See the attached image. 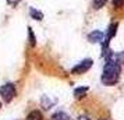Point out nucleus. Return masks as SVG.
<instances>
[{
    "mask_svg": "<svg viewBox=\"0 0 124 120\" xmlns=\"http://www.w3.org/2000/svg\"><path fill=\"white\" fill-rule=\"evenodd\" d=\"M77 120H91V119L88 117V116H79V117H78Z\"/></svg>",
    "mask_w": 124,
    "mask_h": 120,
    "instance_id": "nucleus-14",
    "label": "nucleus"
},
{
    "mask_svg": "<svg viewBox=\"0 0 124 120\" xmlns=\"http://www.w3.org/2000/svg\"><path fill=\"white\" fill-rule=\"evenodd\" d=\"M52 120H74L71 116H68L64 112H56V113L52 116Z\"/></svg>",
    "mask_w": 124,
    "mask_h": 120,
    "instance_id": "nucleus-5",
    "label": "nucleus"
},
{
    "mask_svg": "<svg viewBox=\"0 0 124 120\" xmlns=\"http://www.w3.org/2000/svg\"><path fill=\"white\" fill-rule=\"evenodd\" d=\"M117 27H118V24H117V23L112 24V25L109 27V34H107V36H106V40H103V42H109V39H110V38H113V36L116 35V31H117Z\"/></svg>",
    "mask_w": 124,
    "mask_h": 120,
    "instance_id": "nucleus-7",
    "label": "nucleus"
},
{
    "mask_svg": "<svg viewBox=\"0 0 124 120\" xmlns=\"http://www.w3.org/2000/svg\"><path fill=\"white\" fill-rule=\"evenodd\" d=\"M0 108H1V103H0Z\"/></svg>",
    "mask_w": 124,
    "mask_h": 120,
    "instance_id": "nucleus-16",
    "label": "nucleus"
},
{
    "mask_svg": "<svg viewBox=\"0 0 124 120\" xmlns=\"http://www.w3.org/2000/svg\"><path fill=\"white\" fill-rule=\"evenodd\" d=\"M27 120H43V116H42V113L39 110H32L27 116Z\"/></svg>",
    "mask_w": 124,
    "mask_h": 120,
    "instance_id": "nucleus-6",
    "label": "nucleus"
},
{
    "mask_svg": "<svg viewBox=\"0 0 124 120\" xmlns=\"http://www.w3.org/2000/svg\"><path fill=\"white\" fill-rule=\"evenodd\" d=\"M101 120H105V119H101Z\"/></svg>",
    "mask_w": 124,
    "mask_h": 120,
    "instance_id": "nucleus-17",
    "label": "nucleus"
},
{
    "mask_svg": "<svg viewBox=\"0 0 124 120\" xmlns=\"http://www.w3.org/2000/svg\"><path fill=\"white\" fill-rule=\"evenodd\" d=\"M92 64H93V62H92L91 59H85V60H82L81 63H78L73 70H71V73H73V74H84V73H86V71L92 67Z\"/></svg>",
    "mask_w": 124,
    "mask_h": 120,
    "instance_id": "nucleus-3",
    "label": "nucleus"
},
{
    "mask_svg": "<svg viewBox=\"0 0 124 120\" xmlns=\"http://www.w3.org/2000/svg\"><path fill=\"white\" fill-rule=\"evenodd\" d=\"M18 1H20V0H8V3H10V4H17Z\"/></svg>",
    "mask_w": 124,
    "mask_h": 120,
    "instance_id": "nucleus-15",
    "label": "nucleus"
},
{
    "mask_svg": "<svg viewBox=\"0 0 124 120\" xmlns=\"http://www.w3.org/2000/svg\"><path fill=\"white\" fill-rule=\"evenodd\" d=\"M120 64L113 62V60H107L106 66L103 69V74H102V82L105 85H114L120 78Z\"/></svg>",
    "mask_w": 124,
    "mask_h": 120,
    "instance_id": "nucleus-1",
    "label": "nucleus"
},
{
    "mask_svg": "<svg viewBox=\"0 0 124 120\" xmlns=\"http://www.w3.org/2000/svg\"><path fill=\"white\" fill-rule=\"evenodd\" d=\"M86 92H88V88H86V87H82V88H77V89L74 91V96L77 98V99H79L81 96H84Z\"/></svg>",
    "mask_w": 124,
    "mask_h": 120,
    "instance_id": "nucleus-8",
    "label": "nucleus"
},
{
    "mask_svg": "<svg viewBox=\"0 0 124 120\" xmlns=\"http://www.w3.org/2000/svg\"><path fill=\"white\" fill-rule=\"evenodd\" d=\"M0 96L3 98V101L6 103L11 102L14 96H16V87L14 84L8 82V84H4V85L0 87Z\"/></svg>",
    "mask_w": 124,
    "mask_h": 120,
    "instance_id": "nucleus-2",
    "label": "nucleus"
},
{
    "mask_svg": "<svg viewBox=\"0 0 124 120\" xmlns=\"http://www.w3.org/2000/svg\"><path fill=\"white\" fill-rule=\"evenodd\" d=\"M31 17L35 18V20H38V21H40L43 18V14L40 11H38V10H35V8H31Z\"/></svg>",
    "mask_w": 124,
    "mask_h": 120,
    "instance_id": "nucleus-9",
    "label": "nucleus"
},
{
    "mask_svg": "<svg viewBox=\"0 0 124 120\" xmlns=\"http://www.w3.org/2000/svg\"><path fill=\"white\" fill-rule=\"evenodd\" d=\"M105 4H106V0H93V7H95L96 10L102 8Z\"/></svg>",
    "mask_w": 124,
    "mask_h": 120,
    "instance_id": "nucleus-10",
    "label": "nucleus"
},
{
    "mask_svg": "<svg viewBox=\"0 0 124 120\" xmlns=\"http://www.w3.org/2000/svg\"><path fill=\"white\" fill-rule=\"evenodd\" d=\"M112 1H113V6L116 8H120V7L124 6V0H112Z\"/></svg>",
    "mask_w": 124,
    "mask_h": 120,
    "instance_id": "nucleus-11",
    "label": "nucleus"
},
{
    "mask_svg": "<svg viewBox=\"0 0 124 120\" xmlns=\"http://www.w3.org/2000/svg\"><path fill=\"white\" fill-rule=\"evenodd\" d=\"M88 39H89V42H92V43H96V42H102V43H103L105 35H103V32H101V31H93V32H91V34L88 35Z\"/></svg>",
    "mask_w": 124,
    "mask_h": 120,
    "instance_id": "nucleus-4",
    "label": "nucleus"
},
{
    "mask_svg": "<svg viewBox=\"0 0 124 120\" xmlns=\"http://www.w3.org/2000/svg\"><path fill=\"white\" fill-rule=\"evenodd\" d=\"M29 39H31V45L35 46V38H34V34H32V29L29 28Z\"/></svg>",
    "mask_w": 124,
    "mask_h": 120,
    "instance_id": "nucleus-13",
    "label": "nucleus"
},
{
    "mask_svg": "<svg viewBox=\"0 0 124 120\" xmlns=\"http://www.w3.org/2000/svg\"><path fill=\"white\" fill-rule=\"evenodd\" d=\"M114 59L117 60V63H124V52H121V53L116 55V56H114Z\"/></svg>",
    "mask_w": 124,
    "mask_h": 120,
    "instance_id": "nucleus-12",
    "label": "nucleus"
}]
</instances>
